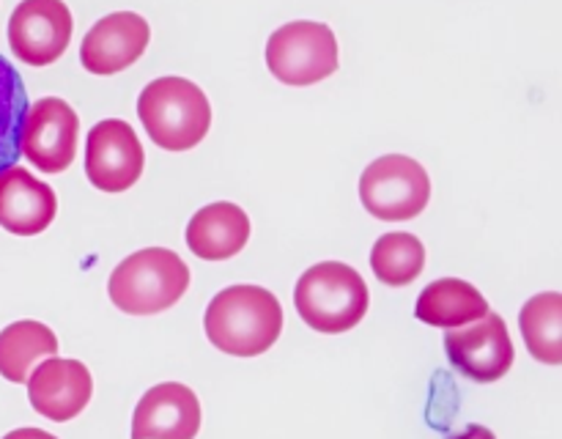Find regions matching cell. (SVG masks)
I'll return each mask as SVG.
<instances>
[{
	"label": "cell",
	"mask_w": 562,
	"mask_h": 439,
	"mask_svg": "<svg viewBox=\"0 0 562 439\" xmlns=\"http://www.w3.org/2000/svg\"><path fill=\"white\" fill-rule=\"evenodd\" d=\"M198 431L201 401L181 382L154 384L132 415V439H195Z\"/></svg>",
	"instance_id": "cell-11"
},
{
	"label": "cell",
	"mask_w": 562,
	"mask_h": 439,
	"mask_svg": "<svg viewBox=\"0 0 562 439\" xmlns=\"http://www.w3.org/2000/svg\"><path fill=\"white\" fill-rule=\"evenodd\" d=\"M55 214H58V198L53 187L38 181L20 165L0 170V225L9 234H42L53 225Z\"/></svg>",
	"instance_id": "cell-14"
},
{
	"label": "cell",
	"mask_w": 562,
	"mask_h": 439,
	"mask_svg": "<svg viewBox=\"0 0 562 439\" xmlns=\"http://www.w3.org/2000/svg\"><path fill=\"white\" fill-rule=\"evenodd\" d=\"M3 439H58L49 431H42V428H16V431H9Z\"/></svg>",
	"instance_id": "cell-21"
},
{
	"label": "cell",
	"mask_w": 562,
	"mask_h": 439,
	"mask_svg": "<svg viewBox=\"0 0 562 439\" xmlns=\"http://www.w3.org/2000/svg\"><path fill=\"white\" fill-rule=\"evenodd\" d=\"M137 115L148 137L165 151H187L212 130V104L206 93L184 77H159L143 88Z\"/></svg>",
	"instance_id": "cell-3"
},
{
	"label": "cell",
	"mask_w": 562,
	"mask_h": 439,
	"mask_svg": "<svg viewBox=\"0 0 562 439\" xmlns=\"http://www.w3.org/2000/svg\"><path fill=\"white\" fill-rule=\"evenodd\" d=\"M93 395L91 371L80 360L47 357L27 376V398L31 406L47 420H75Z\"/></svg>",
	"instance_id": "cell-13"
},
{
	"label": "cell",
	"mask_w": 562,
	"mask_h": 439,
	"mask_svg": "<svg viewBox=\"0 0 562 439\" xmlns=\"http://www.w3.org/2000/svg\"><path fill=\"white\" fill-rule=\"evenodd\" d=\"M453 439H497V437H494L486 426H470L467 431H461L459 437H453Z\"/></svg>",
	"instance_id": "cell-22"
},
{
	"label": "cell",
	"mask_w": 562,
	"mask_h": 439,
	"mask_svg": "<svg viewBox=\"0 0 562 439\" xmlns=\"http://www.w3.org/2000/svg\"><path fill=\"white\" fill-rule=\"evenodd\" d=\"M151 27L135 11H115L102 16L86 33L80 60L91 75H119L130 69L148 47Z\"/></svg>",
	"instance_id": "cell-12"
},
{
	"label": "cell",
	"mask_w": 562,
	"mask_h": 439,
	"mask_svg": "<svg viewBox=\"0 0 562 439\" xmlns=\"http://www.w3.org/2000/svg\"><path fill=\"white\" fill-rule=\"evenodd\" d=\"M209 340L234 357H258L278 344L283 333V307L272 291L261 285L223 289L203 316Z\"/></svg>",
	"instance_id": "cell-1"
},
{
	"label": "cell",
	"mask_w": 562,
	"mask_h": 439,
	"mask_svg": "<svg viewBox=\"0 0 562 439\" xmlns=\"http://www.w3.org/2000/svg\"><path fill=\"white\" fill-rule=\"evenodd\" d=\"M27 91L20 71L0 55V170L16 165L20 154V132L25 121Z\"/></svg>",
	"instance_id": "cell-20"
},
{
	"label": "cell",
	"mask_w": 562,
	"mask_h": 439,
	"mask_svg": "<svg viewBox=\"0 0 562 439\" xmlns=\"http://www.w3.org/2000/svg\"><path fill=\"white\" fill-rule=\"evenodd\" d=\"M488 313V300L472 283L459 278L434 280L420 291L415 316L423 324L445 329H459L464 324L481 322Z\"/></svg>",
	"instance_id": "cell-16"
},
{
	"label": "cell",
	"mask_w": 562,
	"mask_h": 439,
	"mask_svg": "<svg viewBox=\"0 0 562 439\" xmlns=\"http://www.w3.org/2000/svg\"><path fill=\"white\" fill-rule=\"evenodd\" d=\"M250 239V217L241 206L217 201L192 214L187 225V245L203 261H225L245 250Z\"/></svg>",
	"instance_id": "cell-15"
},
{
	"label": "cell",
	"mask_w": 562,
	"mask_h": 439,
	"mask_svg": "<svg viewBox=\"0 0 562 439\" xmlns=\"http://www.w3.org/2000/svg\"><path fill=\"white\" fill-rule=\"evenodd\" d=\"M58 357V338L42 322H14L0 333V376L25 384L38 362Z\"/></svg>",
	"instance_id": "cell-17"
},
{
	"label": "cell",
	"mask_w": 562,
	"mask_h": 439,
	"mask_svg": "<svg viewBox=\"0 0 562 439\" xmlns=\"http://www.w3.org/2000/svg\"><path fill=\"white\" fill-rule=\"evenodd\" d=\"M190 267L165 247H146L113 269L108 294L130 316H154L173 307L190 289Z\"/></svg>",
	"instance_id": "cell-2"
},
{
	"label": "cell",
	"mask_w": 562,
	"mask_h": 439,
	"mask_svg": "<svg viewBox=\"0 0 562 439\" xmlns=\"http://www.w3.org/2000/svg\"><path fill=\"white\" fill-rule=\"evenodd\" d=\"M80 119L69 102L44 97L27 108L20 132V154L42 173H64L77 157Z\"/></svg>",
	"instance_id": "cell-7"
},
{
	"label": "cell",
	"mask_w": 562,
	"mask_h": 439,
	"mask_svg": "<svg viewBox=\"0 0 562 439\" xmlns=\"http://www.w3.org/2000/svg\"><path fill=\"white\" fill-rule=\"evenodd\" d=\"M445 351L456 371L481 384L503 379L516 357L508 324L497 313H486L481 322H472V327L467 329H448Z\"/></svg>",
	"instance_id": "cell-9"
},
{
	"label": "cell",
	"mask_w": 562,
	"mask_h": 439,
	"mask_svg": "<svg viewBox=\"0 0 562 439\" xmlns=\"http://www.w3.org/2000/svg\"><path fill=\"white\" fill-rule=\"evenodd\" d=\"M71 11L64 0H22L9 20L11 53L27 66H49L71 42Z\"/></svg>",
	"instance_id": "cell-8"
},
{
	"label": "cell",
	"mask_w": 562,
	"mask_h": 439,
	"mask_svg": "<svg viewBox=\"0 0 562 439\" xmlns=\"http://www.w3.org/2000/svg\"><path fill=\"white\" fill-rule=\"evenodd\" d=\"M360 201L379 219H412L431 201V179L417 159L387 154L360 176Z\"/></svg>",
	"instance_id": "cell-6"
},
{
	"label": "cell",
	"mask_w": 562,
	"mask_h": 439,
	"mask_svg": "<svg viewBox=\"0 0 562 439\" xmlns=\"http://www.w3.org/2000/svg\"><path fill=\"white\" fill-rule=\"evenodd\" d=\"M368 285L355 267L340 261H322L307 269L294 289L296 313L307 327L324 335L355 329L368 313Z\"/></svg>",
	"instance_id": "cell-4"
},
{
	"label": "cell",
	"mask_w": 562,
	"mask_h": 439,
	"mask_svg": "<svg viewBox=\"0 0 562 439\" xmlns=\"http://www.w3.org/2000/svg\"><path fill=\"white\" fill-rule=\"evenodd\" d=\"M146 168V154L135 130L121 119L99 121L88 132L86 176L97 190L124 192L137 184Z\"/></svg>",
	"instance_id": "cell-10"
},
{
	"label": "cell",
	"mask_w": 562,
	"mask_h": 439,
	"mask_svg": "<svg viewBox=\"0 0 562 439\" xmlns=\"http://www.w3.org/2000/svg\"><path fill=\"white\" fill-rule=\"evenodd\" d=\"M267 66L285 86H313L338 71V38L324 22H289L267 42Z\"/></svg>",
	"instance_id": "cell-5"
},
{
	"label": "cell",
	"mask_w": 562,
	"mask_h": 439,
	"mask_svg": "<svg viewBox=\"0 0 562 439\" xmlns=\"http://www.w3.org/2000/svg\"><path fill=\"white\" fill-rule=\"evenodd\" d=\"M426 267V247L415 234L395 230L376 239L371 250V269L382 283L409 285Z\"/></svg>",
	"instance_id": "cell-19"
},
{
	"label": "cell",
	"mask_w": 562,
	"mask_h": 439,
	"mask_svg": "<svg viewBox=\"0 0 562 439\" xmlns=\"http://www.w3.org/2000/svg\"><path fill=\"white\" fill-rule=\"evenodd\" d=\"M521 335L538 362L560 365L562 362V294L543 291V294L527 300L521 307Z\"/></svg>",
	"instance_id": "cell-18"
}]
</instances>
